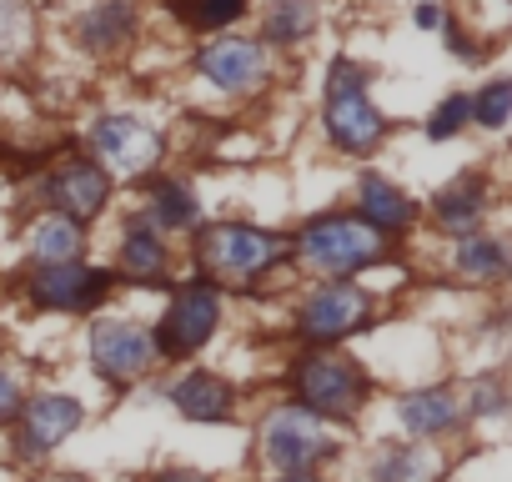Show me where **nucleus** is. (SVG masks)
<instances>
[{
	"label": "nucleus",
	"instance_id": "f257e3e1",
	"mask_svg": "<svg viewBox=\"0 0 512 482\" xmlns=\"http://www.w3.org/2000/svg\"><path fill=\"white\" fill-rule=\"evenodd\" d=\"M382 252H387L382 231H372L362 216H322V221L302 226V236H297V257L332 277H352V272L382 262Z\"/></svg>",
	"mask_w": 512,
	"mask_h": 482
},
{
	"label": "nucleus",
	"instance_id": "f03ea898",
	"mask_svg": "<svg viewBox=\"0 0 512 482\" xmlns=\"http://www.w3.org/2000/svg\"><path fill=\"white\" fill-rule=\"evenodd\" d=\"M287 241L277 231H262V226H211L201 236V272L216 277V282H236L246 287L251 277H262L282 262Z\"/></svg>",
	"mask_w": 512,
	"mask_h": 482
},
{
	"label": "nucleus",
	"instance_id": "7ed1b4c3",
	"mask_svg": "<svg viewBox=\"0 0 512 482\" xmlns=\"http://www.w3.org/2000/svg\"><path fill=\"white\" fill-rule=\"evenodd\" d=\"M297 402L312 417L347 422L367 402V377L352 362H342V357H302L297 362Z\"/></svg>",
	"mask_w": 512,
	"mask_h": 482
},
{
	"label": "nucleus",
	"instance_id": "20e7f679",
	"mask_svg": "<svg viewBox=\"0 0 512 482\" xmlns=\"http://www.w3.org/2000/svg\"><path fill=\"white\" fill-rule=\"evenodd\" d=\"M262 452L282 472H307V467L327 462L337 452V442L322 427V417H312L307 407H282L262 422Z\"/></svg>",
	"mask_w": 512,
	"mask_h": 482
},
{
	"label": "nucleus",
	"instance_id": "39448f33",
	"mask_svg": "<svg viewBox=\"0 0 512 482\" xmlns=\"http://www.w3.org/2000/svg\"><path fill=\"white\" fill-rule=\"evenodd\" d=\"M91 161L116 181V176H146L161 161V136L136 121V116H101L91 126Z\"/></svg>",
	"mask_w": 512,
	"mask_h": 482
},
{
	"label": "nucleus",
	"instance_id": "423d86ee",
	"mask_svg": "<svg viewBox=\"0 0 512 482\" xmlns=\"http://www.w3.org/2000/svg\"><path fill=\"white\" fill-rule=\"evenodd\" d=\"M216 322H221V302H216V292L206 282H196V287L176 292V302L166 307V317L156 327V352L191 357V352H201L211 342Z\"/></svg>",
	"mask_w": 512,
	"mask_h": 482
},
{
	"label": "nucleus",
	"instance_id": "0eeeda50",
	"mask_svg": "<svg viewBox=\"0 0 512 482\" xmlns=\"http://www.w3.org/2000/svg\"><path fill=\"white\" fill-rule=\"evenodd\" d=\"M196 71H201V81H211L226 96H251L267 81V46L246 41V36H221L196 51Z\"/></svg>",
	"mask_w": 512,
	"mask_h": 482
},
{
	"label": "nucleus",
	"instance_id": "6e6552de",
	"mask_svg": "<svg viewBox=\"0 0 512 482\" xmlns=\"http://www.w3.org/2000/svg\"><path fill=\"white\" fill-rule=\"evenodd\" d=\"M156 357V337L136 322H96L91 332V362L106 382H131L151 367Z\"/></svg>",
	"mask_w": 512,
	"mask_h": 482
},
{
	"label": "nucleus",
	"instance_id": "1a4fd4ad",
	"mask_svg": "<svg viewBox=\"0 0 512 482\" xmlns=\"http://www.w3.org/2000/svg\"><path fill=\"white\" fill-rule=\"evenodd\" d=\"M106 287H111V272H96L81 262H51L31 272V297L56 312H86L106 297Z\"/></svg>",
	"mask_w": 512,
	"mask_h": 482
},
{
	"label": "nucleus",
	"instance_id": "9d476101",
	"mask_svg": "<svg viewBox=\"0 0 512 482\" xmlns=\"http://www.w3.org/2000/svg\"><path fill=\"white\" fill-rule=\"evenodd\" d=\"M46 196H51V206H56L61 216H71V221L86 226L91 216H101V206H106V196H111V176H106L96 161L71 156V161H61L56 176L46 181Z\"/></svg>",
	"mask_w": 512,
	"mask_h": 482
},
{
	"label": "nucleus",
	"instance_id": "9b49d317",
	"mask_svg": "<svg viewBox=\"0 0 512 482\" xmlns=\"http://www.w3.org/2000/svg\"><path fill=\"white\" fill-rule=\"evenodd\" d=\"M322 126L332 136L337 151L347 156H367L382 136H387V121L382 111L367 101V91H342V96H327V111H322Z\"/></svg>",
	"mask_w": 512,
	"mask_h": 482
},
{
	"label": "nucleus",
	"instance_id": "f8f14e48",
	"mask_svg": "<svg viewBox=\"0 0 512 482\" xmlns=\"http://www.w3.org/2000/svg\"><path fill=\"white\" fill-rule=\"evenodd\" d=\"M367 312H372V297H367L362 287H352V282H337V287H322V292L302 307V332H307L312 342H337V337H347L352 327H362Z\"/></svg>",
	"mask_w": 512,
	"mask_h": 482
},
{
	"label": "nucleus",
	"instance_id": "ddd939ff",
	"mask_svg": "<svg viewBox=\"0 0 512 482\" xmlns=\"http://www.w3.org/2000/svg\"><path fill=\"white\" fill-rule=\"evenodd\" d=\"M81 427V402L76 397H61V392H51V397H36L31 407H26V422H21V457H46V452H56L71 432Z\"/></svg>",
	"mask_w": 512,
	"mask_h": 482
},
{
	"label": "nucleus",
	"instance_id": "4468645a",
	"mask_svg": "<svg viewBox=\"0 0 512 482\" xmlns=\"http://www.w3.org/2000/svg\"><path fill=\"white\" fill-rule=\"evenodd\" d=\"M357 216L372 226V231H407L412 226V216H417V206H412V196L402 191V186H392L387 176H362L357 181Z\"/></svg>",
	"mask_w": 512,
	"mask_h": 482
},
{
	"label": "nucleus",
	"instance_id": "2eb2a0df",
	"mask_svg": "<svg viewBox=\"0 0 512 482\" xmlns=\"http://www.w3.org/2000/svg\"><path fill=\"white\" fill-rule=\"evenodd\" d=\"M131 31H136L131 0H101V6L86 11L81 26H76V36H81V46H86L91 56H111V51H121V46L131 41Z\"/></svg>",
	"mask_w": 512,
	"mask_h": 482
},
{
	"label": "nucleus",
	"instance_id": "dca6fc26",
	"mask_svg": "<svg viewBox=\"0 0 512 482\" xmlns=\"http://www.w3.org/2000/svg\"><path fill=\"white\" fill-rule=\"evenodd\" d=\"M171 402H176V412L191 417V422H221V417H231V387H226L216 372H191V377H181V382L171 387Z\"/></svg>",
	"mask_w": 512,
	"mask_h": 482
},
{
	"label": "nucleus",
	"instance_id": "f3484780",
	"mask_svg": "<svg viewBox=\"0 0 512 482\" xmlns=\"http://www.w3.org/2000/svg\"><path fill=\"white\" fill-rule=\"evenodd\" d=\"M482 196H487L482 176H457L447 191H437L432 211H437V221H442L447 231L472 236V226H477V216H482Z\"/></svg>",
	"mask_w": 512,
	"mask_h": 482
},
{
	"label": "nucleus",
	"instance_id": "a211bd4d",
	"mask_svg": "<svg viewBox=\"0 0 512 482\" xmlns=\"http://www.w3.org/2000/svg\"><path fill=\"white\" fill-rule=\"evenodd\" d=\"M457 397L447 392V387H427V392H412V397H402V422H407V432H417V437H437V432H447L452 422H457Z\"/></svg>",
	"mask_w": 512,
	"mask_h": 482
},
{
	"label": "nucleus",
	"instance_id": "6ab92c4d",
	"mask_svg": "<svg viewBox=\"0 0 512 482\" xmlns=\"http://www.w3.org/2000/svg\"><path fill=\"white\" fill-rule=\"evenodd\" d=\"M121 267H126L131 277H141V282H161V272H166V241L151 231V221H146V216H136V221L126 226V241H121Z\"/></svg>",
	"mask_w": 512,
	"mask_h": 482
},
{
	"label": "nucleus",
	"instance_id": "aec40b11",
	"mask_svg": "<svg viewBox=\"0 0 512 482\" xmlns=\"http://www.w3.org/2000/svg\"><path fill=\"white\" fill-rule=\"evenodd\" d=\"M31 257L41 262V267H51V262H76L81 257V221H71V216H41L36 226H31Z\"/></svg>",
	"mask_w": 512,
	"mask_h": 482
},
{
	"label": "nucleus",
	"instance_id": "412c9836",
	"mask_svg": "<svg viewBox=\"0 0 512 482\" xmlns=\"http://www.w3.org/2000/svg\"><path fill=\"white\" fill-rule=\"evenodd\" d=\"M146 221L156 226H171V231H186L201 221V206H196V191L186 181H151V196H146Z\"/></svg>",
	"mask_w": 512,
	"mask_h": 482
},
{
	"label": "nucleus",
	"instance_id": "4be33fe9",
	"mask_svg": "<svg viewBox=\"0 0 512 482\" xmlns=\"http://www.w3.org/2000/svg\"><path fill=\"white\" fill-rule=\"evenodd\" d=\"M317 31V0H272V11L262 21V41L272 46H297Z\"/></svg>",
	"mask_w": 512,
	"mask_h": 482
},
{
	"label": "nucleus",
	"instance_id": "5701e85b",
	"mask_svg": "<svg viewBox=\"0 0 512 482\" xmlns=\"http://www.w3.org/2000/svg\"><path fill=\"white\" fill-rule=\"evenodd\" d=\"M166 6H171L176 21L191 26V31H221V26H231V21L246 16L251 0H166Z\"/></svg>",
	"mask_w": 512,
	"mask_h": 482
},
{
	"label": "nucleus",
	"instance_id": "b1692460",
	"mask_svg": "<svg viewBox=\"0 0 512 482\" xmlns=\"http://www.w3.org/2000/svg\"><path fill=\"white\" fill-rule=\"evenodd\" d=\"M457 267L472 282H492V277L507 272V252H502V241H492V236H462L457 241Z\"/></svg>",
	"mask_w": 512,
	"mask_h": 482
},
{
	"label": "nucleus",
	"instance_id": "393cba45",
	"mask_svg": "<svg viewBox=\"0 0 512 482\" xmlns=\"http://www.w3.org/2000/svg\"><path fill=\"white\" fill-rule=\"evenodd\" d=\"M437 477V457L427 447H392L377 462V482H432Z\"/></svg>",
	"mask_w": 512,
	"mask_h": 482
},
{
	"label": "nucleus",
	"instance_id": "a878e982",
	"mask_svg": "<svg viewBox=\"0 0 512 482\" xmlns=\"http://www.w3.org/2000/svg\"><path fill=\"white\" fill-rule=\"evenodd\" d=\"M472 121L487 126V131H502L512 121V81H487L472 96Z\"/></svg>",
	"mask_w": 512,
	"mask_h": 482
},
{
	"label": "nucleus",
	"instance_id": "bb28decb",
	"mask_svg": "<svg viewBox=\"0 0 512 482\" xmlns=\"http://www.w3.org/2000/svg\"><path fill=\"white\" fill-rule=\"evenodd\" d=\"M467 121H472V96L457 91V96H447V101L427 116V141H452Z\"/></svg>",
	"mask_w": 512,
	"mask_h": 482
},
{
	"label": "nucleus",
	"instance_id": "cd10ccee",
	"mask_svg": "<svg viewBox=\"0 0 512 482\" xmlns=\"http://www.w3.org/2000/svg\"><path fill=\"white\" fill-rule=\"evenodd\" d=\"M31 41V16L21 6H11V0H0V56H11Z\"/></svg>",
	"mask_w": 512,
	"mask_h": 482
},
{
	"label": "nucleus",
	"instance_id": "c85d7f7f",
	"mask_svg": "<svg viewBox=\"0 0 512 482\" xmlns=\"http://www.w3.org/2000/svg\"><path fill=\"white\" fill-rule=\"evenodd\" d=\"M342 91H367V71L347 56H337L332 71H327V96H342Z\"/></svg>",
	"mask_w": 512,
	"mask_h": 482
},
{
	"label": "nucleus",
	"instance_id": "c756f323",
	"mask_svg": "<svg viewBox=\"0 0 512 482\" xmlns=\"http://www.w3.org/2000/svg\"><path fill=\"white\" fill-rule=\"evenodd\" d=\"M467 407H472L477 417H497V412H502V387H497V382H477Z\"/></svg>",
	"mask_w": 512,
	"mask_h": 482
},
{
	"label": "nucleus",
	"instance_id": "7c9ffc66",
	"mask_svg": "<svg viewBox=\"0 0 512 482\" xmlns=\"http://www.w3.org/2000/svg\"><path fill=\"white\" fill-rule=\"evenodd\" d=\"M21 412V387L6 377V372H0V422H11Z\"/></svg>",
	"mask_w": 512,
	"mask_h": 482
},
{
	"label": "nucleus",
	"instance_id": "2f4dec72",
	"mask_svg": "<svg viewBox=\"0 0 512 482\" xmlns=\"http://www.w3.org/2000/svg\"><path fill=\"white\" fill-rule=\"evenodd\" d=\"M412 21H417V31H442V26H447L442 6H417V11H412Z\"/></svg>",
	"mask_w": 512,
	"mask_h": 482
},
{
	"label": "nucleus",
	"instance_id": "473e14b6",
	"mask_svg": "<svg viewBox=\"0 0 512 482\" xmlns=\"http://www.w3.org/2000/svg\"><path fill=\"white\" fill-rule=\"evenodd\" d=\"M156 482H206V477L201 472H161Z\"/></svg>",
	"mask_w": 512,
	"mask_h": 482
},
{
	"label": "nucleus",
	"instance_id": "72a5a7b5",
	"mask_svg": "<svg viewBox=\"0 0 512 482\" xmlns=\"http://www.w3.org/2000/svg\"><path fill=\"white\" fill-rule=\"evenodd\" d=\"M56 482H86V477H56Z\"/></svg>",
	"mask_w": 512,
	"mask_h": 482
},
{
	"label": "nucleus",
	"instance_id": "f704fd0d",
	"mask_svg": "<svg viewBox=\"0 0 512 482\" xmlns=\"http://www.w3.org/2000/svg\"><path fill=\"white\" fill-rule=\"evenodd\" d=\"M297 482H302V477H297Z\"/></svg>",
	"mask_w": 512,
	"mask_h": 482
}]
</instances>
